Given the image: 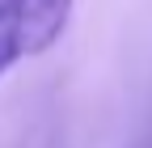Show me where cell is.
Here are the masks:
<instances>
[{"label": "cell", "instance_id": "6da1fadb", "mask_svg": "<svg viewBox=\"0 0 152 148\" xmlns=\"http://www.w3.org/2000/svg\"><path fill=\"white\" fill-rule=\"evenodd\" d=\"M76 0H0V81L64 38Z\"/></svg>", "mask_w": 152, "mask_h": 148}]
</instances>
